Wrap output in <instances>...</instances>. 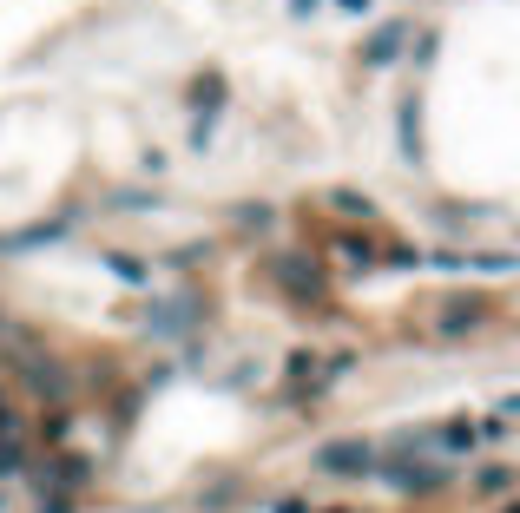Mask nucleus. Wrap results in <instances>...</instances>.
<instances>
[{
    "mask_svg": "<svg viewBox=\"0 0 520 513\" xmlns=\"http://www.w3.org/2000/svg\"><path fill=\"white\" fill-rule=\"evenodd\" d=\"M310 467H323L336 481H363V474H376V448H369L363 435H343V441H323V448L310 454Z\"/></svg>",
    "mask_w": 520,
    "mask_h": 513,
    "instance_id": "nucleus-1",
    "label": "nucleus"
},
{
    "mask_svg": "<svg viewBox=\"0 0 520 513\" xmlns=\"http://www.w3.org/2000/svg\"><path fill=\"white\" fill-rule=\"evenodd\" d=\"M402 47H409V20H389V27H376L363 40V66H369V73H382V66L402 60Z\"/></svg>",
    "mask_w": 520,
    "mask_h": 513,
    "instance_id": "nucleus-2",
    "label": "nucleus"
},
{
    "mask_svg": "<svg viewBox=\"0 0 520 513\" xmlns=\"http://www.w3.org/2000/svg\"><path fill=\"white\" fill-rule=\"evenodd\" d=\"M270 277L284 283V290L297 296V303H310V296H323V270H316V264H303V257H277V264H270Z\"/></svg>",
    "mask_w": 520,
    "mask_h": 513,
    "instance_id": "nucleus-3",
    "label": "nucleus"
},
{
    "mask_svg": "<svg viewBox=\"0 0 520 513\" xmlns=\"http://www.w3.org/2000/svg\"><path fill=\"white\" fill-rule=\"evenodd\" d=\"M376 474H389L402 494H428V487L448 481V467H415V461H395V467H376Z\"/></svg>",
    "mask_w": 520,
    "mask_h": 513,
    "instance_id": "nucleus-4",
    "label": "nucleus"
},
{
    "mask_svg": "<svg viewBox=\"0 0 520 513\" xmlns=\"http://www.w3.org/2000/svg\"><path fill=\"white\" fill-rule=\"evenodd\" d=\"M191 323H198V303H191V296H178V303H158V316H152L158 336H178V329H191Z\"/></svg>",
    "mask_w": 520,
    "mask_h": 513,
    "instance_id": "nucleus-5",
    "label": "nucleus"
},
{
    "mask_svg": "<svg viewBox=\"0 0 520 513\" xmlns=\"http://www.w3.org/2000/svg\"><path fill=\"white\" fill-rule=\"evenodd\" d=\"M218 106H224V73L211 66V73L191 79V112H218Z\"/></svg>",
    "mask_w": 520,
    "mask_h": 513,
    "instance_id": "nucleus-6",
    "label": "nucleus"
},
{
    "mask_svg": "<svg viewBox=\"0 0 520 513\" xmlns=\"http://www.w3.org/2000/svg\"><path fill=\"white\" fill-rule=\"evenodd\" d=\"M474 441H481V435H474V421H442V428H435V448H442V454H468Z\"/></svg>",
    "mask_w": 520,
    "mask_h": 513,
    "instance_id": "nucleus-7",
    "label": "nucleus"
},
{
    "mask_svg": "<svg viewBox=\"0 0 520 513\" xmlns=\"http://www.w3.org/2000/svg\"><path fill=\"white\" fill-rule=\"evenodd\" d=\"M47 481H53V487H86V481H93V467L79 461V454H60V461L47 467Z\"/></svg>",
    "mask_w": 520,
    "mask_h": 513,
    "instance_id": "nucleus-8",
    "label": "nucleus"
},
{
    "mask_svg": "<svg viewBox=\"0 0 520 513\" xmlns=\"http://www.w3.org/2000/svg\"><path fill=\"white\" fill-rule=\"evenodd\" d=\"M481 316H488L481 303H448V310H442V323H435V329H442V336H461V329H474Z\"/></svg>",
    "mask_w": 520,
    "mask_h": 513,
    "instance_id": "nucleus-9",
    "label": "nucleus"
},
{
    "mask_svg": "<svg viewBox=\"0 0 520 513\" xmlns=\"http://www.w3.org/2000/svg\"><path fill=\"white\" fill-rule=\"evenodd\" d=\"M106 270H112L119 283H152V264H139L132 250H112V257H106Z\"/></svg>",
    "mask_w": 520,
    "mask_h": 513,
    "instance_id": "nucleus-10",
    "label": "nucleus"
},
{
    "mask_svg": "<svg viewBox=\"0 0 520 513\" xmlns=\"http://www.w3.org/2000/svg\"><path fill=\"white\" fill-rule=\"evenodd\" d=\"M330 204H336V211H343V218H376V204H369V191H330Z\"/></svg>",
    "mask_w": 520,
    "mask_h": 513,
    "instance_id": "nucleus-11",
    "label": "nucleus"
},
{
    "mask_svg": "<svg viewBox=\"0 0 520 513\" xmlns=\"http://www.w3.org/2000/svg\"><path fill=\"white\" fill-rule=\"evenodd\" d=\"M474 487H481V494H507V487H514V467H507V461L481 467V474H474Z\"/></svg>",
    "mask_w": 520,
    "mask_h": 513,
    "instance_id": "nucleus-12",
    "label": "nucleus"
},
{
    "mask_svg": "<svg viewBox=\"0 0 520 513\" xmlns=\"http://www.w3.org/2000/svg\"><path fill=\"white\" fill-rule=\"evenodd\" d=\"M20 461H27V448H20V435L7 428V435H0V481H7V474H20Z\"/></svg>",
    "mask_w": 520,
    "mask_h": 513,
    "instance_id": "nucleus-13",
    "label": "nucleus"
},
{
    "mask_svg": "<svg viewBox=\"0 0 520 513\" xmlns=\"http://www.w3.org/2000/svg\"><path fill=\"white\" fill-rule=\"evenodd\" d=\"M336 257H349V264H376V244H369V237H336Z\"/></svg>",
    "mask_w": 520,
    "mask_h": 513,
    "instance_id": "nucleus-14",
    "label": "nucleus"
},
{
    "mask_svg": "<svg viewBox=\"0 0 520 513\" xmlns=\"http://www.w3.org/2000/svg\"><path fill=\"white\" fill-rule=\"evenodd\" d=\"M66 428H73V415H66V408H53V415H47V441H66Z\"/></svg>",
    "mask_w": 520,
    "mask_h": 513,
    "instance_id": "nucleus-15",
    "label": "nucleus"
},
{
    "mask_svg": "<svg viewBox=\"0 0 520 513\" xmlns=\"http://www.w3.org/2000/svg\"><path fill=\"white\" fill-rule=\"evenodd\" d=\"M40 513H73V500H66V494H47V487H40Z\"/></svg>",
    "mask_w": 520,
    "mask_h": 513,
    "instance_id": "nucleus-16",
    "label": "nucleus"
},
{
    "mask_svg": "<svg viewBox=\"0 0 520 513\" xmlns=\"http://www.w3.org/2000/svg\"><path fill=\"white\" fill-rule=\"evenodd\" d=\"M316 7H323V0H290V14H297V20H303V14H316Z\"/></svg>",
    "mask_w": 520,
    "mask_h": 513,
    "instance_id": "nucleus-17",
    "label": "nucleus"
},
{
    "mask_svg": "<svg viewBox=\"0 0 520 513\" xmlns=\"http://www.w3.org/2000/svg\"><path fill=\"white\" fill-rule=\"evenodd\" d=\"M7 428H14V408H7V395H0V435H7Z\"/></svg>",
    "mask_w": 520,
    "mask_h": 513,
    "instance_id": "nucleus-18",
    "label": "nucleus"
},
{
    "mask_svg": "<svg viewBox=\"0 0 520 513\" xmlns=\"http://www.w3.org/2000/svg\"><path fill=\"white\" fill-rule=\"evenodd\" d=\"M336 7H343V14H369V0H336Z\"/></svg>",
    "mask_w": 520,
    "mask_h": 513,
    "instance_id": "nucleus-19",
    "label": "nucleus"
},
{
    "mask_svg": "<svg viewBox=\"0 0 520 513\" xmlns=\"http://www.w3.org/2000/svg\"><path fill=\"white\" fill-rule=\"evenodd\" d=\"M277 513H310V507H303V500H277Z\"/></svg>",
    "mask_w": 520,
    "mask_h": 513,
    "instance_id": "nucleus-20",
    "label": "nucleus"
},
{
    "mask_svg": "<svg viewBox=\"0 0 520 513\" xmlns=\"http://www.w3.org/2000/svg\"><path fill=\"white\" fill-rule=\"evenodd\" d=\"M501 513H520V507H501Z\"/></svg>",
    "mask_w": 520,
    "mask_h": 513,
    "instance_id": "nucleus-21",
    "label": "nucleus"
},
{
    "mask_svg": "<svg viewBox=\"0 0 520 513\" xmlns=\"http://www.w3.org/2000/svg\"><path fill=\"white\" fill-rule=\"evenodd\" d=\"M330 513H349V507H330Z\"/></svg>",
    "mask_w": 520,
    "mask_h": 513,
    "instance_id": "nucleus-22",
    "label": "nucleus"
}]
</instances>
